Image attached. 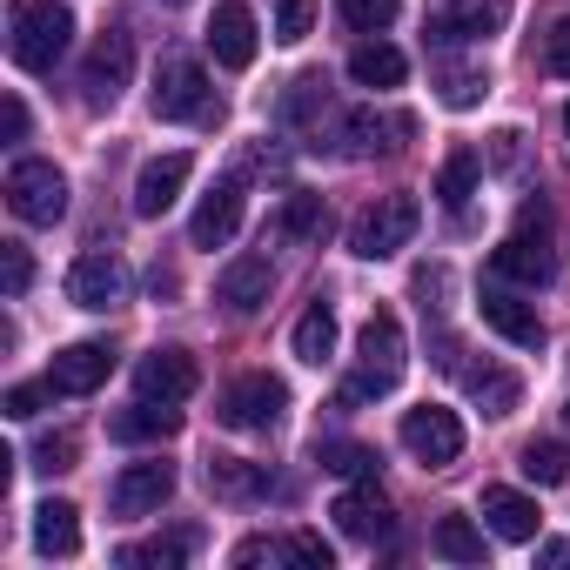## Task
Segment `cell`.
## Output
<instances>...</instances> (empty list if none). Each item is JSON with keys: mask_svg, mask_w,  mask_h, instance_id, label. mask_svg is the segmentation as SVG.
I'll list each match as a JSON object with an SVG mask.
<instances>
[{"mask_svg": "<svg viewBox=\"0 0 570 570\" xmlns=\"http://www.w3.org/2000/svg\"><path fill=\"white\" fill-rule=\"evenodd\" d=\"M289 557H296V563H309V570H330V563H336V550H330L316 530H289Z\"/></svg>", "mask_w": 570, "mask_h": 570, "instance_id": "obj_40", "label": "cell"}, {"mask_svg": "<svg viewBox=\"0 0 570 570\" xmlns=\"http://www.w3.org/2000/svg\"><path fill=\"white\" fill-rule=\"evenodd\" d=\"M416 222H423L416 195H383V202H370V208L350 222V255H363V262H390L396 248H410Z\"/></svg>", "mask_w": 570, "mask_h": 570, "instance_id": "obj_4", "label": "cell"}, {"mask_svg": "<svg viewBox=\"0 0 570 570\" xmlns=\"http://www.w3.org/2000/svg\"><path fill=\"white\" fill-rule=\"evenodd\" d=\"M35 550H41V557H75V550H81V510H75L68 497H48V503L35 510Z\"/></svg>", "mask_w": 570, "mask_h": 570, "instance_id": "obj_22", "label": "cell"}, {"mask_svg": "<svg viewBox=\"0 0 570 570\" xmlns=\"http://www.w3.org/2000/svg\"><path fill=\"white\" fill-rule=\"evenodd\" d=\"M330 517H336V530H343L350 543H383V537L396 530L390 497L376 490V476H356V490H343V497L330 503Z\"/></svg>", "mask_w": 570, "mask_h": 570, "instance_id": "obj_12", "label": "cell"}, {"mask_svg": "<svg viewBox=\"0 0 570 570\" xmlns=\"http://www.w3.org/2000/svg\"><path fill=\"white\" fill-rule=\"evenodd\" d=\"M255 14L242 8V0H222V8L208 14V55L222 61V68H248L255 61Z\"/></svg>", "mask_w": 570, "mask_h": 570, "instance_id": "obj_18", "label": "cell"}, {"mask_svg": "<svg viewBox=\"0 0 570 570\" xmlns=\"http://www.w3.org/2000/svg\"><path fill=\"white\" fill-rule=\"evenodd\" d=\"M128 75H135V35H128V28H108V35L95 41L88 68H81V101H88V108H115L121 88H128Z\"/></svg>", "mask_w": 570, "mask_h": 570, "instance_id": "obj_9", "label": "cell"}, {"mask_svg": "<svg viewBox=\"0 0 570 570\" xmlns=\"http://www.w3.org/2000/svg\"><path fill=\"white\" fill-rule=\"evenodd\" d=\"M48 396H55V383H14L0 410H8L14 423H28V416H41V410H48Z\"/></svg>", "mask_w": 570, "mask_h": 570, "instance_id": "obj_38", "label": "cell"}, {"mask_svg": "<svg viewBox=\"0 0 570 570\" xmlns=\"http://www.w3.org/2000/svg\"><path fill=\"white\" fill-rule=\"evenodd\" d=\"M430 550H436L443 563H483V550H490V543H483V530H476L470 517H443V523H436V537H430Z\"/></svg>", "mask_w": 570, "mask_h": 570, "instance_id": "obj_31", "label": "cell"}, {"mask_svg": "<svg viewBox=\"0 0 570 570\" xmlns=\"http://www.w3.org/2000/svg\"><path fill=\"white\" fill-rule=\"evenodd\" d=\"M0 128H8V141H21V135H28V101H21V95L0 101Z\"/></svg>", "mask_w": 570, "mask_h": 570, "instance_id": "obj_45", "label": "cell"}, {"mask_svg": "<svg viewBox=\"0 0 570 570\" xmlns=\"http://www.w3.org/2000/svg\"><path fill=\"white\" fill-rule=\"evenodd\" d=\"M195 550V530H175V537H141V543H121L115 563L121 570H181Z\"/></svg>", "mask_w": 570, "mask_h": 570, "instance_id": "obj_25", "label": "cell"}, {"mask_svg": "<svg viewBox=\"0 0 570 570\" xmlns=\"http://www.w3.org/2000/svg\"><path fill=\"white\" fill-rule=\"evenodd\" d=\"M503 0H450V8L430 21V35L436 41H476V35H497L503 28Z\"/></svg>", "mask_w": 570, "mask_h": 570, "instance_id": "obj_21", "label": "cell"}, {"mask_svg": "<svg viewBox=\"0 0 570 570\" xmlns=\"http://www.w3.org/2000/svg\"><path fill=\"white\" fill-rule=\"evenodd\" d=\"M523 476L530 483H570V443H530L523 450Z\"/></svg>", "mask_w": 570, "mask_h": 570, "instance_id": "obj_33", "label": "cell"}, {"mask_svg": "<svg viewBox=\"0 0 570 570\" xmlns=\"http://www.w3.org/2000/svg\"><path fill=\"white\" fill-rule=\"evenodd\" d=\"M403 363H410L403 323H396L390 309H376V316L363 323V336H356V383L343 390V403H356V396H390V390L403 383Z\"/></svg>", "mask_w": 570, "mask_h": 570, "instance_id": "obj_1", "label": "cell"}, {"mask_svg": "<svg viewBox=\"0 0 570 570\" xmlns=\"http://www.w3.org/2000/svg\"><path fill=\"white\" fill-rule=\"evenodd\" d=\"M323 228H330L323 195H289V202L275 208V235L282 242H323Z\"/></svg>", "mask_w": 570, "mask_h": 570, "instance_id": "obj_29", "label": "cell"}, {"mask_svg": "<svg viewBox=\"0 0 570 570\" xmlns=\"http://www.w3.org/2000/svg\"><path fill=\"white\" fill-rule=\"evenodd\" d=\"M537 563H570V543H543V550H537Z\"/></svg>", "mask_w": 570, "mask_h": 570, "instance_id": "obj_47", "label": "cell"}, {"mask_svg": "<svg viewBox=\"0 0 570 570\" xmlns=\"http://www.w3.org/2000/svg\"><path fill=\"white\" fill-rule=\"evenodd\" d=\"M563 135H570V101H563Z\"/></svg>", "mask_w": 570, "mask_h": 570, "instance_id": "obj_48", "label": "cell"}, {"mask_svg": "<svg viewBox=\"0 0 570 570\" xmlns=\"http://www.w3.org/2000/svg\"><path fill=\"white\" fill-rule=\"evenodd\" d=\"M8 208L35 228H55L68 215V175L55 161H14L8 168Z\"/></svg>", "mask_w": 570, "mask_h": 570, "instance_id": "obj_7", "label": "cell"}, {"mask_svg": "<svg viewBox=\"0 0 570 570\" xmlns=\"http://www.w3.org/2000/svg\"><path fill=\"white\" fill-rule=\"evenodd\" d=\"M483 88H490L483 68H450V75H443V101H450V108H476Z\"/></svg>", "mask_w": 570, "mask_h": 570, "instance_id": "obj_37", "label": "cell"}, {"mask_svg": "<svg viewBox=\"0 0 570 570\" xmlns=\"http://www.w3.org/2000/svg\"><path fill=\"white\" fill-rule=\"evenodd\" d=\"M476 316H483V330L490 336H503L510 350H543L550 343V330H543V316L523 303V296H510V289H483V303H476Z\"/></svg>", "mask_w": 570, "mask_h": 570, "instance_id": "obj_13", "label": "cell"}, {"mask_svg": "<svg viewBox=\"0 0 570 570\" xmlns=\"http://www.w3.org/2000/svg\"><path fill=\"white\" fill-rule=\"evenodd\" d=\"M490 275H497V282H517V289H543V282L557 275V255H550V208H543V202H530L523 222H517V235L490 248Z\"/></svg>", "mask_w": 570, "mask_h": 570, "instance_id": "obj_2", "label": "cell"}, {"mask_svg": "<svg viewBox=\"0 0 570 570\" xmlns=\"http://www.w3.org/2000/svg\"><path fill=\"white\" fill-rule=\"evenodd\" d=\"M543 68H550V75H563V81H570V21H557V28H550V35H543Z\"/></svg>", "mask_w": 570, "mask_h": 570, "instance_id": "obj_42", "label": "cell"}, {"mask_svg": "<svg viewBox=\"0 0 570 570\" xmlns=\"http://www.w3.org/2000/svg\"><path fill=\"white\" fill-rule=\"evenodd\" d=\"M68 41H75V14L61 0H14V61L28 75H55Z\"/></svg>", "mask_w": 570, "mask_h": 570, "instance_id": "obj_3", "label": "cell"}, {"mask_svg": "<svg viewBox=\"0 0 570 570\" xmlns=\"http://www.w3.org/2000/svg\"><path fill=\"white\" fill-rule=\"evenodd\" d=\"M309 28H316V0H275V41H309Z\"/></svg>", "mask_w": 570, "mask_h": 570, "instance_id": "obj_36", "label": "cell"}, {"mask_svg": "<svg viewBox=\"0 0 570 570\" xmlns=\"http://www.w3.org/2000/svg\"><path fill=\"white\" fill-rule=\"evenodd\" d=\"M316 463L336 476H376V450H363V443H316Z\"/></svg>", "mask_w": 570, "mask_h": 570, "instance_id": "obj_34", "label": "cell"}, {"mask_svg": "<svg viewBox=\"0 0 570 570\" xmlns=\"http://www.w3.org/2000/svg\"><path fill=\"white\" fill-rule=\"evenodd\" d=\"M416 121L403 115V121H376L370 108L363 115H350V155H376V148H396V141H383V135H410Z\"/></svg>", "mask_w": 570, "mask_h": 570, "instance_id": "obj_32", "label": "cell"}, {"mask_svg": "<svg viewBox=\"0 0 570 570\" xmlns=\"http://www.w3.org/2000/svg\"><path fill=\"white\" fill-rule=\"evenodd\" d=\"M35 470H48V476H55V470H75V436H48V443L35 450Z\"/></svg>", "mask_w": 570, "mask_h": 570, "instance_id": "obj_44", "label": "cell"}, {"mask_svg": "<svg viewBox=\"0 0 570 570\" xmlns=\"http://www.w3.org/2000/svg\"><path fill=\"white\" fill-rule=\"evenodd\" d=\"M396 436H403V450H410L423 470H450V463L463 456V416L443 410V403H416V410H403Z\"/></svg>", "mask_w": 570, "mask_h": 570, "instance_id": "obj_5", "label": "cell"}, {"mask_svg": "<svg viewBox=\"0 0 570 570\" xmlns=\"http://www.w3.org/2000/svg\"><path fill=\"white\" fill-rule=\"evenodd\" d=\"M289 343H296V356H303L309 370H323V363L336 356V309H330V303H309Z\"/></svg>", "mask_w": 570, "mask_h": 570, "instance_id": "obj_28", "label": "cell"}, {"mask_svg": "<svg viewBox=\"0 0 570 570\" xmlns=\"http://www.w3.org/2000/svg\"><path fill=\"white\" fill-rule=\"evenodd\" d=\"M155 115H161V121H215V115H222V101H215L202 61L175 55V61L161 68V81H155Z\"/></svg>", "mask_w": 570, "mask_h": 570, "instance_id": "obj_8", "label": "cell"}, {"mask_svg": "<svg viewBox=\"0 0 570 570\" xmlns=\"http://www.w3.org/2000/svg\"><path fill=\"white\" fill-rule=\"evenodd\" d=\"M0 275H8V296H28V282H35V262L21 242H0Z\"/></svg>", "mask_w": 570, "mask_h": 570, "instance_id": "obj_39", "label": "cell"}, {"mask_svg": "<svg viewBox=\"0 0 570 570\" xmlns=\"http://www.w3.org/2000/svg\"><path fill=\"white\" fill-rule=\"evenodd\" d=\"M208 490L215 497H262L268 490V470L262 463H242V456H208Z\"/></svg>", "mask_w": 570, "mask_h": 570, "instance_id": "obj_30", "label": "cell"}, {"mask_svg": "<svg viewBox=\"0 0 570 570\" xmlns=\"http://www.w3.org/2000/svg\"><path fill=\"white\" fill-rule=\"evenodd\" d=\"M175 430H181V410H175V403H148V396L108 423L115 443H161V436H175Z\"/></svg>", "mask_w": 570, "mask_h": 570, "instance_id": "obj_24", "label": "cell"}, {"mask_svg": "<svg viewBox=\"0 0 570 570\" xmlns=\"http://www.w3.org/2000/svg\"><path fill=\"white\" fill-rule=\"evenodd\" d=\"M336 14H343L350 28H363V35H383V28L403 14V0H336Z\"/></svg>", "mask_w": 570, "mask_h": 570, "instance_id": "obj_35", "label": "cell"}, {"mask_svg": "<svg viewBox=\"0 0 570 570\" xmlns=\"http://www.w3.org/2000/svg\"><path fill=\"white\" fill-rule=\"evenodd\" d=\"M175 497V463H161V456H141V463H128L115 483H108V510L115 517H148V510H161Z\"/></svg>", "mask_w": 570, "mask_h": 570, "instance_id": "obj_11", "label": "cell"}, {"mask_svg": "<svg viewBox=\"0 0 570 570\" xmlns=\"http://www.w3.org/2000/svg\"><path fill=\"white\" fill-rule=\"evenodd\" d=\"M242 202H248V195H242V181H235V175H228V181H215V188L202 195L195 222H188V242H195V248H222V242L242 228Z\"/></svg>", "mask_w": 570, "mask_h": 570, "instance_id": "obj_17", "label": "cell"}, {"mask_svg": "<svg viewBox=\"0 0 570 570\" xmlns=\"http://www.w3.org/2000/svg\"><path fill=\"white\" fill-rule=\"evenodd\" d=\"M235 563H296L289 557V537H248V543H235Z\"/></svg>", "mask_w": 570, "mask_h": 570, "instance_id": "obj_41", "label": "cell"}, {"mask_svg": "<svg viewBox=\"0 0 570 570\" xmlns=\"http://www.w3.org/2000/svg\"><path fill=\"white\" fill-rule=\"evenodd\" d=\"M195 356L188 350H148L141 363H135V396H148V403H188L195 396Z\"/></svg>", "mask_w": 570, "mask_h": 570, "instance_id": "obj_15", "label": "cell"}, {"mask_svg": "<svg viewBox=\"0 0 570 570\" xmlns=\"http://www.w3.org/2000/svg\"><path fill=\"white\" fill-rule=\"evenodd\" d=\"M316 101H323V75H303V81L289 88V101H282V115H289V121H303Z\"/></svg>", "mask_w": 570, "mask_h": 570, "instance_id": "obj_43", "label": "cell"}, {"mask_svg": "<svg viewBox=\"0 0 570 570\" xmlns=\"http://www.w3.org/2000/svg\"><path fill=\"white\" fill-rule=\"evenodd\" d=\"M476 188H483V155H476V148H450L443 168H436V202H443L450 215H463Z\"/></svg>", "mask_w": 570, "mask_h": 570, "instance_id": "obj_23", "label": "cell"}, {"mask_svg": "<svg viewBox=\"0 0 570 570\" xmlns=\"http://www.w3.org/2000/svg\"><path fill=\"white\" fill-rule=\"evenodd\" d=\"M68 303H81V309H115V303H128V262H121L115 248L75 255V268H68Z\"/></svg>", "mask_w": 570, "mask_h": 570, "instance_id": "obj_10", "label": "cell"}, {"mask_svg": "<svg viewBox=\"0 0 570 570\" xmlns=\"http://www.w3.org/2000/svg\"><path fill=\"white\" fill-rule=\"evenodd\" d=\"M268 255H235L228 268H222V282H215V296L235 309V316H255L262 303H268Z\"/></svg>", "mask_w": 570, "mask_h": 570, "instance_id": "obj_20", "label": "cell"}, {"mask_svg": "<svg viewBox=\"0 0 570 570\" xmlns=\"http://www.w3.org/2000/svg\"><path fill=\"white\" fill-rule=\"evenodd\" d=\"M403 75H410V61H403L390 41H370V48L350 55V81H356V88H403Z\"/></svg>", "mask_w": 570, "mask_h": 570, "instance_id": "obj_27", "label": "cell"}, {"mask_svg": "<svg viewBox=\"0 0 570 570\" xmlns=\"http://www.w3.org/2000/svg\"><path fill=\"white\" fill-rule=\"evenodd\" d=\"M108 376H115V350H108V343H68V350L48 363L55 396H95Z\"/></svg>", "mask_w": 570, "mask_h": 570, "instance_id": "obj_16", "label": "cell"}, {"mask_svg": "<svg viewBox=\"0 0 570 570\" xmlns=\"http://www.w3.org/2000/svg\"><path fill=\"white\" fill-rule=\"evenodd\" d=\"M517 141H523L517 128H503V135H497V168H510V161H517Z\"/></svg>", "mask_w": 570, "mask_h": 570, "instance_id": "obj_46", "label": "cell"}, {"mask_svg": "<svg viewBox=\"0 0 570 570\" xmlns=\"http://www.w3.org/2000/svg\"><path fill=\"white\" fill-rule=\"evenodd\" d=\"M563 423H570V403H563Z\"/></svg>", "mask_w": 570, "mask_h": 570, "instance_id": "obj_49", "label": "cell"}, {"mask_svg": "<svg viewBox=\"0 0 570 570\" xmlns=\"http://www.w3.org/2000/svg\"><path fill=\"white\" fill-rule=\"evenodd\" d=\"M228 430H275L282 416H289V383L268 376V370H248L222 390V410H215Z\"/></svg>", "mask_w": 570, "mask_h": 570, "instance_id": "obj_6", "label": "cell"}, {"mask_svg": "<svg viewBox=\"0 0 570 570\" xmlns=\"http://www.w3.org/2000/svg\"><path fill=\"white\" fill-rule=\"evenodd\" d=\"M188 175H195V155H155V161H141V175H135V215L141 222H155V215H168L175 202H181V188H188Z\"/></svg>", "mask_w": 570, "mask_h": 570, "instance_id": "obj_14", "label": "cell"}, {"mask_svg": "<svg viewBox=\"0 0 570 570\" xmlns=\"http://www.w3.org/2000/svg\"><path fill=\"white\" fill-rule=\"evenodd\" d=\"M463 390H470V403H483V416H510L517 396H523V383L510 370H497V363H470L463 370Z\"/></svg>", "mask_w": 570, "mask_h": 570, "instance_id": "obj_26", "label": "cell"}, {"mask_svg": "<svg viewBox=\"0 0 570 570\" xmlns=\"http://www.w3.org/2000/svg\"><path fill=\"white\" fill-rule=\"evenodd\" d=\"M483 523L503 537V543H530L537 530H543V510H537V497H523V490H483Z\"/></svg>", "mask_w": 570, "mask_h": 570, "instance_id": "obj_19", "label": "cell"}]
</instances>
